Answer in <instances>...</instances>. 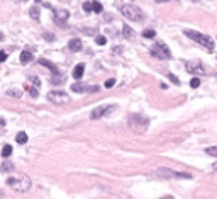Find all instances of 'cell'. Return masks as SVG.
I'll return each instance as SVG.
<instances>
[{"instance_id": "36", "label": "cell", "mask_w": 217, "mask_h": 199, "mask_svg": "<svg viewBox=\"0 0 217 199\" xmlns=\"http://www.w3.org/2000/svg\"><path fill=\"white\" fill-rule=\"evenodd\" d=\"M85 31V33H87V34H93V33H95V31H93V29H83Z\"/></svg>"}, {"instance_id": "35", "label": "cell", "mask_w": 217, "mask_h": 199, "mask_svg": "<svg viewBox=\"0 0 217 199\" xmlns=\"http://www.w3.org/2000/svg\"><path fill=\"white\" fill-rule=\"evenodd\" d=\"M44 37H46V39H49V41H51V39H54V36H51V34H48V33L44 34Z\"/></svg>"}, {"instance_id": "20", "label": "cell", "mask_w": 217, "mask_h": 199, "mask_svg": "<svg viewBox=\"0 0 217 199\" xmlns=\"http://www.w3.org/2000/svg\"><path fill=\"white\" fill-rule=\"evenodd\" d=\"M29 15L34 19V21H39V9H37V7H31L29 9Z\"/></svg>"}, {"instance_id": "9", "label": "cell", "mask_w": 217, "mask_h": 199, "mask_svg": "<svg viewBox=\"0 0 217 199\" xmlns=\"http://www.w3.org/2000/svg\"><path fill=\"white\" fill-rule=\"evenodd\" d=\"M185 66H187V70L190 72V73H199V75L204 73V66L200 65L199 61H188Z\"/></svg>"}, {"instance_id": "21", "label": "cell", "mask_w": 217, "mask_h": 199, "mask_svg": "<svg viewBox=\"0 0 217 199\" xmlns=\"http://www.w3.org/2000/svg\"><path fill=\"white\" fill-rule=\"evenodd\" d=\"M122 31H124V33H122V34H124V36L127 37V39H131V37H134V31L131 29V27H129V26H124V27H122Z\"/></svg>"}, {"instance_id": "25", "label": "cell", "mask_w": 217, "mask_h": 199, "mask_svg": "<svg viewBox=\"0 0 217 199\" xmlns=\"http://www.w3.org/2000/svg\"><path fill=\"white\" fill-rule=\"evenodd\" d=\"M7 96H10V97H21V90H15V88H9L7 90Z\"/></svg>"}, {"instance_id": "15", "label": "cell", "mask_w": 217, "mask_h": 199, "mask_svg": "<svg viewBox=\"0 0 217 199\" xmlns=\"http://www.w3.org/2000/svg\"><path fill=\"white\" fill-rule=\"evenodd\" d=\"M65 78H66L65 75H61V73H54V75L51 77V84H53V85H61L63 82H65Z\"/></svg>"}, {"instance_id": "29", "label": "cell", "mask_w": 217, "mask_h": 199, "mask_svg": "<svg viewBox=\"0 0 217 199\" xmlns=\"http://www.w3.org/2000/svg\"><path fill=\"white\" fill-rule=\"evenodd\" d=\"M199 85H200V78H197V77H195V78H192V80H190V87L197 88Z\"/></svg>"}, {"instance_id": "10", "label": "cell", "mask_w": 217, "mask_h": 199, "mask_svg": "<svg viewBox=\"0 0 217 199\" xmlns=\"http://www.w3.org/2000/svg\"><path fill=\"white\" fill-rule=\"evenodd\" d=\"M70 17V14H68V10H58L56 12V15H54V21H56V24L58 26H65L66 24V19Z\"/></svg>"}, {"instance_id": "22", "label": "cell", "mask_w": 217, "mask_h": 199, "mask_svg": "<svg viewBox=\"0 0 217 199\" xmlns=\"http://www.w3.org/2000/svg\"><path fill=\"white\" fill-rule=\"evenodd\" d=\"M26 90L29 92V96H31V97H37V96H39L37 88H36V87H32V85H26Z\"/></svg>"}, {"instance_id": "27", "label": "cell", "mask_w": 217, "mask_h": 199, "mask_svg": "<svg viewBox=\"0 0 217 199\" xmlns=\"http://www.w3.org/2000/svg\"><path fill=\"white\" fill-rule=\"evenodd\" d=\"M114 85H115V78H109V80L103 84V87H105V88H112Z\"/></svg>"}, {"instance_id": "16", "label": "cell", "mask_w": 217, "mask_h": 199, "mask_svg": "<svg viewBox=\"0 0 217 199\" xmlns=\"http://www.w3.org/2000/svg\"><path fill=\"white\" fill-rule=\"evenodd\" d=\"M87 87H88V85H83V84H73L71 85V90H73V92H87Z\"/></svg>"}, {"instance_id": "3", "label": "cell", "mask_w": 217, "mask_h": 199, "mask_svg": "<svg viewBox=\"0 0 217 199\" xmlns=\"http://www.w3.org/2000/svg\"><path fill=\"white\" fill-rule=\"evenodd\" d=\"M185 34H187L190 39H193V41H197L199 44L205 46L209 51H214V39H212L210 36H205V34H202V33H197V31H190V29L185 31Z\"/></svg>"}, {"instance_id": "2", "label": "cell", "mask_w": 217, "mask_h": 199, "mask_svg": "<svg viewBox=\"0 0 217 199\" xmlns=\"http://www.w3.org/2000/svg\"><path fill=\"white\" fill-rule=\"evenodd\" d=\"M149 126V119L143 114H131L129 116V128L136 133H144Z\"/></svg>"}, {"instance_id": "19", "label": "cell", "mask_w": 217, "mask_h": 199, "mask_svg": "<svg viewBox=\"0 0 217 199\" xmlns=\"http://www.w3.org/2000/svg\"><path fill=\"white\" fill-rule=\"evenodd\" d=\"M10 155H12V146L10 145H5V146L2 148V157H4V158H9Z\"/></svg>"}, {"instance_id": "18", "label": "cell", "mask_w": 217, "mask_h": 199, "mask_svg": "<svg viewBox=\"0 0 217 199\" xmlns=\"http://www.w3.org/2000/svg\"><path fill=\"white\" fill-rule=\"evenodd\" d=\"M0 169H2V172L7 174V172H10V170H14V163H10V162L7 160V162L2 163V167H0Z\"/></svg>"}, {"instance_id": "26", "label": "cell", "mask_w": 217, "mask_h": 199, "mask_svg": "<svg viewBox=\"0 0 217 199\" xmlns=\"http://www.w3.org/2000/svg\"><path fill=\"white\" fill-rule=\"evenodd\" d=\"M29 82H32L34 87H41V80L37 77H34V75H31V77H29Z\"/></svg>"}, {"instance_id": "6", "label": "cell", "mask_w": 217, "mask_h": 199, "mask_svg": "<svg viewBox=\"0 0 217 199\" xmlns=\"http://www.w3.org/2000/svg\"><path fill=\"white\" fill-rule=\"evenodd\" d=\"M48 100H51L53 104H68L70 102V96L63 90H51L48 94Z\"/></svg>"}, {"instance_id": "8", "label": "cell", "mask_w": 217, "mask_h": 199, "mask_svg": "<svg viewBox=\"0 0 217 199\" xmlns=\"http://www.w3.org/2000/svg\"><path fill=\"white\" fill-rule=\"evenodd\" d=\"M155 175L163 177V179H168V177H181V179H188L190 174H181V172H175V170H170V169H159L155 172Z\"/></svg>"}, {"instance_id": "37", "label": "cell", "mask_w": 217, "mask_h": 199, "mask_svg": "<svg viewBox=\"0 0 217 199\" xmlns=\"http://www.w3.org/2000/svg\"><path fill=\"white\" fill-rule=\"evenodd\" d=\"M156 2H168V0H156Z\"/></svg>"}, {"instance_id": "14", "label": "cell", "mask_w": 217, "mask_h": 199, "mask_svg": "<svg viewBox=\"0 0 217 199\" xmlns=\"http://www.w3.org/2000/svg\"><path fill=\"white\" fill-rule=\"evenodd\" d=\"M31 61H32V53H29V51L21 53V63H22V65H27V63H31Z\"/></svg>"}, {"instance_id": "30", "label": "cell", "mask_w": 217, "mask_h": 199, "mask_svg": "<svg viewBox=\"0 0 217 199\" xmlns=\"http://www.w3.org/2000/svg\"><path fill=\"white\" fill-rule=\"evenodd\" d=\"M95 41H97V44H100V46L107 43V39H105V37H103V36H97V37H95Z\"/></svg>"}, {"instance_id": "12", "label": "cell", "mask_w": 217, "mask_h": 199, "mask_svg": "<svg viewBox=\"0 0 217 199\" xmlns=\"http://www.w3.org/2000/svg\"><path fill=\"white\" fill-rule=\"evenodd\" d=\"M83 72H85V65H83V63H80V65H77L73 68V73H71V75H73V78L80 80V78L83 77Z\"/></svg>"}, {"instance_id": "32", "label": "cell", "mask_w": 217, "mask_h": 199, "mask_svg": "<svg viewBox=\"0 0 217 199\" xmlns=\"http://www.w3.org/2000/svg\"><path fill=\"white\" fill-rule=\"evenodd\" d=\"M87 92H99V87L97 85H90V87H87Z\"/></svg>"}, {"instance_id": "4", "label": "cell", "mask_w": 217, "mask_h": 199, "mask_svg": "<svg viewBox=\"0 0 217 199\" xmlns=\"http://www.w3.org/2000/svg\"><path fill=\"white\" fill-rule=\"evenodd\" d=\"M121 12H122V15H124L125 19H129V21H134V22H141V21L144 19L143 10H141L139 7H136V5H122V7H121Z\"/></svg>"}, {"instance_id": "28", "label": "cell", "mask_w": 217, "mask_h": 199, "mask_svg": "<svg viewBox=\"0 0 217 199\" xmlns=\"http://www.w3.org/2000/svg\"><path fill=\"white\" fill-rule=\"evenodd\" d=\"M205 153H207V155H212V157H215V155H217V148H215V146H209V148L205 150Z\"/></svg>"}, {"instance_id": "34", "label": "cell", "mask_w": 217, "mask_h": 199, "mask_svg": "<svg viewBox=\"0 0 217 199\" xmlns=\"http://www.w3.org/2000/svg\"><path fill=\"white\" fill-rule=\"evenodd\" d=\"M5 60H7V55H5L4 51H0V63H2V61H5Z\"/></svg>"}, {"instance_id": "31", "label": "cell", "mask_w": 217, "mask_h": 199, "mask_svg": "<svg viewBox=\"0 0 217 199\" xmlns=\"http://www.w3.org/2000/svg\"><path fill=\"white\" fill-rule=\"evenodd\" d=\"M83 10L90 12V10H92V4H90V2H85V4H83Z\"/></svg>"}, {"instance_id": "33", "label": "cell", "mask_w": 217, "mask_h": 199, "mask_svg": "<svg viewBox=\"0 0 217 199\" xmlns=\"http://www.w3.org/2000/svg\"><path fill=\"white\" fill-rule=\"evenodd\" d=\"M168 78L173 82V84H180V80H178V78L175 77V75H171V73H168Z\"/></svg>"}, {"instance_id": "13", "label": "cell", "mask_w": 217, "mask_h": 199, "mask_svg": "<svg viewBox=\"0 0 217 199\" xmlns=\"http://www.w3.org/2000/svg\"><path fill=\"white\" fill-rule=\"evenodd\" d=\"M39 65H43V66H48V68L53 72V73H58V66H56V65H53V63L49 61V60L41 58V60H39Z\"/></svg>"}, {"instance_id": "5", "label": "cell", "mask_w": 217, "mask_h": 199, "mask_svg": "<svg viewBox=\"0 0 217 199\" xmlns=\"http://www.w3.org/2000/svg\"><path fill=\"white\" fill-rule=\"evenodd\" d=\"M151 55L156 56L159 60H170L171 58V51L168 49V46L163 43H156L153 48H151Z\"/></svg>"}, {"instance_id": "1", "label": "cell", "mask_w": 217, "mask_h": 199, "mask_svg": "<svg viewBox=\"0 0 217 199\" xmlns=\"http://www.w3.org/2000/svg\"><path fill=\"white\" fill-rule=\"evenodd\" d=\"M7 185L17 192H27L31 189V179L27 175H14L7 179Z\"/></svg>"}, {"instance_id": "23", "label": "cell", "mask_w": 217, "mask_h": 199, "mask_svg": "<svg viewBox=\"0 0 217 199\" xmlns=\"http://www.w3.org/2000/svg\"><path fill=\"white\" fill-rule=\"evenodd\" d=\"M155 36H156V33H155L153 29H146V31L143 33V37H148V39H153Z\"/></svg>"}, {"instance_id": "24", "label": "cell", "mask_w": 217, "mask_h": 199, "mask_svg": "<svg viewBox=\"0 0 217 199\" xmlns=\"http://www.w3.org/2000/svg\"><path fill=\"white\" fill-rule=\"evenodd\" d=\"M92 10L100 14V12H102V4H100V2H92Z\"/></svg>"}, {"instance_id": "17", "label": "cell", "mask_w": 217, "mask_h": 199, "mask_svg": "<svg viewBox=\"0 0 217 199\" xmlns=\"http://www.w3.org/2000/svg\"><path fill=\"white\" fill-rule=\"evenodd\" d=\"M15 141H17L19 145H24V143L27 141V133H24V131L17 133V136H15Z\"/></svg>"}, {"instance_id": "7", "label": "cell", "mask_w": 217, "mask_h": 199, "mask_svg": "<svg viewBox=\"0 0 217 199\" xmlns=\"http://www.w3.org/2000/svg\"><path fill=\"white\" fill-rule=\"evenodd\" d=\"M115 104H110V106H107V104H103V106H99V107H95V109L92 111V114H90V119H100L102 116H105V114H110L112 111H115Z\"/></svg>"}, {"instance_id": "11", "label": "cell", "mask_w": 217, "mask_h": 199, "mask_svg": "<svg viewBox=\"0 0 217 199\" xmlns=\"http://www.w3.org/2000/svg\"><path fill=\"white\" fill-rule=\"evenodd\" d=\"M81 41L80 39H71L70 43H68V48H70V51H73V53H78V51H81Z\"/></svg>"}]
</instances>
